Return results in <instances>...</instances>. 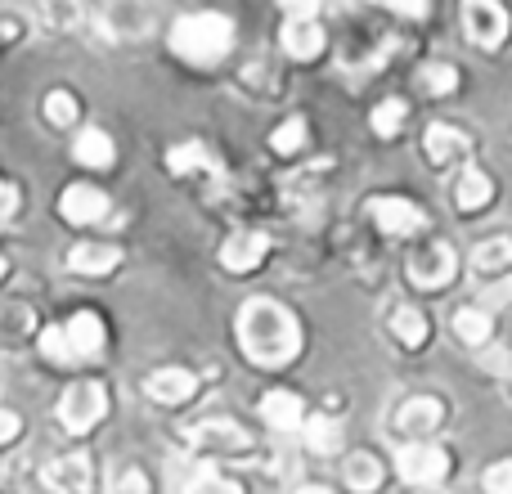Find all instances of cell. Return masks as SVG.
I'll return each mask as SVG.
<instances>
[{
	"label": "cell",
	"mask_w": 512,
	"mask_h": 494,
	"mask_svg": "<svg viewBox=\"0 0 512 494\" xmlns=\"http://www.w3.org/2000/svg\"><path fill=\"white\" fill-rule=\"evenodd\" d=\"M239 346L261 369H283L301 351V328L292 319V310H283L279 301L252 297L239 306Z\"/></svg>",
	"instance_id": "6da1fadb"
},
{
	"label": "cell",
	"mask_w": 512,
	"mask_h": 494,
	"mask_svg": "<svg viewBox=\"0 0 512 494\" xmlns=\"http://www.w3.org/2000/svg\"><path fill=\"white\" fill-rule=\"evenodd\" d=\"M171 50L185 63H194V68H212L234 50V23L225 14H212V9L185 14L171 27Z\"/></svg>",
	"instance_id": "7a4b0ae2"
},
{
	"label": "cell",
	"mask_w": 512,
	"mask_h": 494,
	"mask_svg": "<svg viewBox=\"0 0 512 494\" xmlns=\"http://www.w3.org/2000/svg\"><path fill=\"white\" fill-rule=\"evenodd\" d=\"M104 351V319L81 310L68 324L45 328L41 333V355L54 364H72V360H90V355Z\"/></svg>",
	"instance_id": "3957f363"
},
{
	"label": "cell",
	"mask_w": 512,
	"mask_h": 494,
	"mask_svg": "<svg viewBox=\"0 0 512 494\" xmlns=\"http://www.w3.org/2000/svg\"><path fill=\"white\" fill-rule=\"evenodd\" d=\"M508 27H512V18L499 0H463V32H468L472 45L495 50V45L508 41Z\"/></svg>",
	"instance_id": "277c9868"
},
{
	"label": "cell",
	"mask_w": 512,
	"mask_h": 494,
	"mask_svg": "<svg viewBox=\"0 0 512 494\" xmlns=\"http://www.w3.org/2000/svg\"><path fill=\"white\" fill-rule=\"evenodd\" d=\"M104 414H108V391L99 387V382H77V387H68L59 400V423L68 427V432H90Z\"/></svg>",
	"instance_id": "5b68a950"
},
{
	"label": "cell",
	"mask_w": 512,
	"mask_h": 494,
	"mask_svg": "<svg viewBox=\"0 0 512 494\" xmlns=\"http://www.w3.org/2000/svg\"><path fill=\"white\" fill-rule=\"evenodd\" d=\"M396 472L409 486H436V481H445V472H450V454L427 441H414L396 454Z\"/></svg>",
	"instance_id": "8992f818"
},
{
	"label": "cell",
	"mask_w": 512,
	"mask_h": 494,
	"mask_svg": "<svg viewBox=\"0 0 512 494\" xmlns=\"http://www.w3.org/2000/svg\"><path fill=\"white\" fill-rule=\"evenodd\" d=\"M454 270H459V256H454L450 243L418 247V252L409 256V265H405V274L418 283V288H445V283L454 279Z\"/></svg>",
	"instance_id": "52a82bcc"
},
{
	"label": "cell",
	"mask_w": 512,
	"mask_h": 494,
	"mask_svg": "<svg viewBox=\"0 0 512 494\" xmlns=\"http://www.w3.org/2000/svg\"><path fill=\"white\" fill-rule=\"evenodd\" d=\"M369 212H373V221H378V230L391 234V239H409V234H418L427 225V216L418 212L409 198H373Z\"/></svg>",
	"instance_id": "ba28073f"
},
{
	"label": "cell",
	"mask_w": 512,
	"mask_h": 494,
	"mask_svg": "<svg viewBox=\"0 0 512 494\" xmlns=\"http://www.w3.org/2000/svg\"><path fill=\"white\" fill-rule=\"evenodd\" d=\"M59 212H63V221H72V225H95L108 216V194L95 185H72V189H63Z\"/></svg>",
	"instance_id": "9c48e42d"
},
{
	"label": "cell",
	"mask_w": 512,
	"mask_h": 494,
	"mask_svg": "<svg viewBox=\"0 0 512 494\" xmlns=\"http://www.w3.org/2000/svg\"><path fill=\"white\" fill-rule=\"evenodd\" d=\"M265 252H270V239L256 234V230H243V234H230V239H225L221 265L225 270H234V274H248V270H256V265L265 261Z\"/></svg>",
	"instance_id": "30bf717a"
},
{
	"label": "cell",
	"mask_w": 512,
	"mask_h": 494,
	"mask_svg": "<svg viewBox=\"0 0 512 494\" xmlns=\"http://www.w3.org/2000/svg\"><path fill=\"white\" fill-rule=\"evenodd\" d=\"M441 418H445V405L436 396H414V400H405V405L396 409V427L405 436L436 432V427H441Z\"/></svg>",
	"instance_id": "8fae6325"
},
{
	"label": "cell",
	"mask_w": 512,
	"mask_h": 494,
	"mask_svg": "<svg viewBox=\"0 0 512 494\" xmlns=\"http://www.w3.org/2000/svg\"><path fill=\"white\" fill-rule=\"evenodd\" d=\"M144 391H149L158 405H185V400H194L198 378L189 369H158L149 382H144Z\"/></svg>",
	"instance_id": "7c38bea8"
},
{
	"label": "cell",
	"mask_w": 512,
	"mask_h": 494,
	"mask_svg": "<svg viewBox=\"0 0 512 494\" xmlns=\"http://www.w3.org/2000/svg\"><path fill=\"white\" fill-rule=\"evenodd\" d=\"M189 441H194L198 450H243L248 436H243V427L230 423V418H207V423L189 427Z\"/></svg>",
	"instance_id": "4fadbf2b"
},
{
	"label": "cell",
	"mask_w": 512,
	"mask_h": 494,
	"mask_svg": "<svg viewBox=\"0 0 512 494\" xmlns=\"http://www.w3.org/2000/svg\"><path fill=\"white\" fill-rule=\"evenodd\" d=\"M283 50H288L292 59H319V50H324V27H319L315 18H288V23H283Z\"/></svg>",
	"instance_id": "5bb4252c"
},
{
	"label": "cell",
	"mask_w": 512,
	"mask_h": 494,
	"mask_svg": "<svg viewBox=\"0 0 512 494\" xmlns=\"http://www.w3.org/2000/svg\"><path fill=\"white\" fill-rule=\"evenodd\" d=\"M45 481H50L59 494H90L95 486V472H90V463L81 459V454H72V459H59L45 468Z\"/></svg>",
	"instance_id": "9a60e30c"
},
{
	"label": "cell",
	"mask_w": 512,
	"mask_h": 494,
	"mask_svg": "<svg viewBox=\"0 0 512 494\" xmlns=\"http://www.w3.org/2000/svg\"><path fill=\"white\" fill-rule=\"evenodd\" d=\"M117 265H122V247H113V243H77L68 252V270H77V274H108Z\"/></svg>",
	"instance_id": "2e32d148"
},
{
	"label": "cell",
	"mask_w": 512,
	"mask_h": 494,
	"mask_svg": "<svg viewBox=\"0 0 512 494\" xmlns=\"http://www.w3.org/2000/svg\"><path fill=\"white\" fill-rule=\"evenodd\" d=\"M261 418L270 427H279V432H301V423H306V405H301L292 391H270V396L261 400Z\"/></svg>",
	"instance_id": "e0dca14e"
},
{
	"label": "cell",
	"mask_w": 512,
	"mask_h": 494,
	"mask_svg": "<svg viewBox=\"0 0 512 494\" xmlns=\"http://www.w3.org/2000/svg\"><path fill=\"white\" fill-rule=\"evenodd\" d=\"M167 167H171V176H189V171H212V176H221V158H216L203 140H185L180 149H171Z\"/></svg>",
	"instance_id": "ac0fdd59"
},
{
	"label": "cell",
	"mask_w": 512,
	"mask_h": 494,
	"mask_svg": "<svg viewBox=\"0 0 512 494\" xmlns=\"http://www.w3.org/2000/svg\"><path fill=\"white\" fill-rule=\"evenodd\" d=\"M468 149H472V140L463 131H454V126H427V158L436 162V167H445V162H454V158H468Z\"/></svg>",
	"instance_id": "d6986e66"
},
{
	"label": "cell",
	"mask_w": 512,
	"mask_h": 494,
	"mask_svg": "<svg viewBox=\"0 0 512 494\" xmlns=\"http://www.w3.org/2000/svg\"><path fill=\"white\" fill-rule=\"evenodd\" d=\"M490 198H495V180H490L481 167H463L459 189H454V203H459L463 212H481Z\"/></svg>",
	"instance_id": "ffe728a7"
},
{
	"label": "cell",
	"mask_w": 512,
	"mask_h": 494,
	"mask_svg": "<svg viewBox=\"0 0 512 494\" xmlns=\"http://www.w3.org/2000/svg\"><path fill=\"white\" fill-rule=\"evenodd\" d=\"M72 158L81 162V167H113V158H117V149H113V140H108L104 131H95V126H90V131H81L77 135V144H72Z\"/></svg>",
	"instance_id": "44dd1931"
},
{
	"label": "cell",
	"mask_w": 512,
	"mask_h": 494,
	"mask_svg": "<svg viewBox=\"0 0 512 494\" xmlns=\"http://www.w3.org/2000/svg\"><path fill=\"white\" fill-rule=\"evenodd\" d=\"M405 122H409V104H405V99H382V104L373 108V117H369V126H373V135H378V140H396Z\"/></svg>",
	"instance_id": "7402d4cb"
},
{
	"label": "cell",
	"mask_w": 512,
	"mask_h": 494,
	"mask_svg": "<svg viewBox=\"0 0 512 494\" xmlns=\"http://www.w3.org/2000/svg\"><path fill=\"white\" fill-rule=\"evenodd\" d=\"M454 333H459L468 346H486V342H490V333H495V324H490L486 310L463 306V310H454Z\"/></svg>",
	"instance_id": "603a6c76"
},
{
	"label": "cell",
	"mask_w": 512,
	"mask_h": 494,
	"mask_svg": "<svg viewBox=\"0 0 512 494\" xmlns=\"http://www.w3.org/2000/svg\"><path fill=\"white\" fill-rule=\"evenodd\" d=\"M342 472H346V486L360 490V494H369V490L382 486V463L373 459V454H351Z\"/></svg>",
	"instance_id": "cb8c5ba5"
},
{
	"label": "cell",
	"mask_w": 512,
	"mask_h": 494,
	"mask_svg": "<svg viewBox=\"0 0 512 494\" xmlns=\"http://www.w3.org/2000/svg\"><path fill=\"white\" fill-rule=\"evenodd\" d=\"M301 436H306V445L315 454H333L337 445H342V427H337L333 418H324V414L306 418V423H301Z\"/></svg>",
	"instance_id": "d4e9b609"
},
{
	"label": "cell",
	"mask_w": 512,
	"mask_h": 494,
	"mask_svg": "<svg viewBox=\"0 0 512 494\" xmlns=\"http://www.w3.org/2000/svg\"><path fill=\"white\" fill-rule=\"evenodd\" d=\"M391 333H396L400 346H409V351H414V346L427 342V319L418 315L414 306H400L396 315H391Z\"/></svg>",
	"instance_id": "484cf974"
},
{
	"label": "cell",
	"mask_w": 512,
	"mask_h": 494,
	"mask_svg": "<svg viewBox=\"0 0 512 494\" xmlns=\"http://www.w3.org/2000/svg\"><path fill=\"white\" fill-rule=\"evenodd\" d=\"M472 265H477V274L508 270V265H512V239H486V243H477V252H472Z\"/></svg>",
	"instance_id": "4316f807"
},
{
	"label": "cell",
	"mask_w": 512,
	"mask_h": 494,
	"mask_svg": "<svg viewBox=\"0 0 512 494\" xmlns=\"http://www.w3.org/2000/svg\"><path fill=\"white\" fill-rule=\"evenodd\" d=\"M418 86L427 95H454L459 90V68L454 63H427V68H418Z\"/></svg>",
	"instance_id": "83f0119b"
},
{
	"label": "cell",
	"mask_w": 512,
	"mask_h": 494,
	"mask_svg": "<svg viewBox=\"0 0 512 494\" xmlns=\"http://www.w3.org/2000/svg\"><path fill=\"white\" fill-rule=\"evenodd\" d=\"M41 18L50 32H72V27H81V0H45Z\"/></svg>",
	"instance_id": "f1b7e54d"
},
{
	"label": "cell",
	"mask_w": 512,
	"mask_h": 494,
	"mask_svg": "<svg viewBox=\"0 0 512 494\" xmlns=\"http://www.w3.org/2000/svg\"><path fill=\"white\" fill-rule=\"evenodd\" d=\"M270 144H274V153H297L301 144H306V122H301V117H288V122L270 135Z\"/></svg>",
	"instance_id": "f546056e"
},
{
	"label": "cell",
	"mask_w": 512,
	"mask_h": 494,
	"mask_svg": "<svg viewBox=\"0 0 512 494\" xmlns=\"http://www.w3.org/2000/svg\"><path fill=\"white\" fill-rule=\"evenodd\" d=\"M45 117H50L54 126H72L77 122V99H72L68 90H54V95L45 99Z\"/></svg>",
	"instance_id": "4dcf8cb0"
},
{
	"label": "cell",
	"mask_w": 512,
	"mask_h": 494,
	"mask_svg": "<svg viewBox=\"0 0 512 494\" xmlns=\"http://www.w3.org/2000/svg\"><path fill=\"white\" fill-rule=\"evenodd\" d=\"M189 494H243V490L234 486L230 477H221V472L207 468V472H198V477H194V486H189Z\"/></svg>",
	"instance_id": "1f68e13d"
},
{
	"label": "cell",
	"mask_w": 512,
	"mask_h": 494,
	"mask_svg": "<svg viewBox=\"0 0 512 494\" xmlns=\"http://www.w3.org/2000/svg\"><path fill=\"white\" fill-rule=\"evenodd\" d=\"M481 486H486V494H512V459L495 463V468H486Z\"/></svg>",
	"instance_id": "d6a6232c"
},
{
	"label": "cell",
	"mask_w": 512,
	"mask_h": 494,
	"mask_svg": "<svg viewBox=\"0 0 512 494\" xmlns=\"http://www.w3.org/2000/svg\"><path fill=\"white\" fill-rule=\"evenodd\" d=\"M18 432H23V418H18L14 409H0V445L18 441Z\"/></svg>",
	"instance_id": "836d02e7"
},
{
	"label": "cell",
	"mask_w": 512,
	"mask_h": 494,
	"mask_svg": "<svg viewBox=\"0 0 512 494\" xmlns=\"http://www.w3.org/2000/svg\"><path fill=\"white\" fill-rule=\"evenodd\" d=\"M382 5H391L396 14H405V18H423L427 14V0H382Z\"/></svg>",
	"instance_id": "e575fe53"
},
{
	"label": "cell",
	"mask_w": 512,
	"mask_h": 494,
	"mask_svg": "<svg viewBox=\"0 0 512 494\" xmlns=\"http://www.w3.org/2000/svg\"><path fill=\"white\" fill-rule=\"evenodd\" d=\"M283 9H288V18H315L319 0H279Z\"/></svg>",
	"instance_id": "d590c367"
},
{
	"label": "cell",
	"mask_w": 512,
	"mask_h": 494,
	"mask_svg": "<svg viewBox=\"0 0 512 494\" xmlns=\"http://www.w3.org/2000/svg\"><path fill=\"white\" fill-rule=\"evenodd\" d=\"M18 207V194H14V185H5L0 180V221H9V212Z\"/></svg>",
	"instance_id": "8d00e7d4"
},
{
	"label": "cell",
	"mask_w": 512,
	"mask_h": 494,
	"mask_svg": "<svg viewBox=\"0 0 512 494\" xmlns=\"http://www.w3.org/2000/svg\"><path fill=\"white\" fill-rule=\"evenodd\" d=\"M297 494H333V490H324V486H306V490H297Z\"/></svg>",
	"instance_id": "74e56055"
},
{
	"label": "cell",
	"mask_w": 512,
	"mask_h": 494,
	"mask_svg": "<svg viewBox=\"0 0 512 494\" xmlns=\"http://www.w3.org/2000/svg\"><path fill=\"white\" fill-rule=\"evenodd\" d=\"M5 270H9V265H5V256H0V279H5Z\"/></svg>",
	"instance_id": "f35d334b"
}]
</instances>
